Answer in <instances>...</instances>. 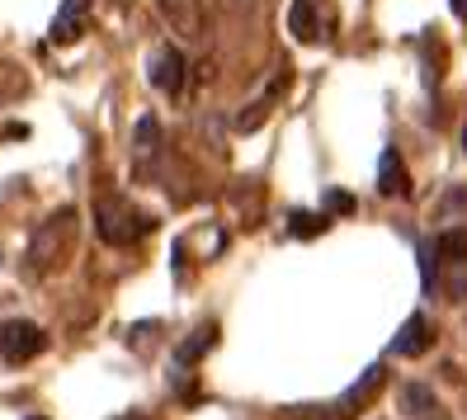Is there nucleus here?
Returning <instances> with one entry per match:
<instances>
[{
	"label": "nucleus",
	"instance_id": "3",
	"mask_svg": "<svg viewBox=\"0 0 467 420\" xmlns=\"http://www.w3.org/2000/svg\"><path fill=\"white\" fill-rule=\"evenodd\" d=\"M43 350H47V331L38 321H24V317L0 321V359L5 363H29Z\"/></svg>",
	"mask_w": 467,
	"mask_h": 420
},
{
	"label": "nucleus",
	"instance_id": "16",
	"mask_svg": "<svg viewBox=\"0 0 467 420\" xmlns=\"http://www.w3.org/2000/svg\"><path fill=\"white\" fill-rule=\"evenodd\" d=\"M265 119H269V100L251 104V114H241V119H236V128H241V132H255V128H260Z\"/></svg>",
	"mask_w": 467,
	"mask_h": 420
},
{
	"label": "nucleus",
	"instance_id": "8",
	"mask_svg": "<svg viewBox=\"0 0 467 420\" xmlns=\"http://www.w3.org/2000/svg\"><path fill=\"white\" fill-rule=\"evenodd\" d=\"M430 321L416 312V317H406V326L397 331V341H392V354H401V359H416V354H425L430 350Z\"/></svg>",
	"mask_w": 467,
	"mask_h": 420
},
{
	"label": "nucleus",
	"instance_id": "21",
	"mask_svg": "<svg viewBox=\"0 0 467 420\" xmlns=\"http://www.w3.org/2000/svg\"><path fill=\"white\" fill-rule=\"evenodd\" d=\"M462 147H467V123H462Z\"/></svg>",
	"mask_w": 467,
	"mask_h": 420
},
{
	"label": "nucleus",
	"instance_id": "22",
	"mask_svg": "<svg viewBox=\"0 0 467 420\" xmlns=\"http://www.w3.org/2000/svg\"><path fill=\"white\" fill-rule=\"evenodd\" d=\"M29 420H43V415H29Z\"/></svg>",
	"mask_w": 467,
	"mask_h": 420
},
{
	"label": "nucleus",
	"instance_id": "19",
	"mask_svg": "<svg viewBox=\"0 0 467 420\" xmlns=\"http://www.w3.org/2000/svg\"><path fill=\"white\" fill-rule=\"evenodd\" d=\"M449 5H453V15H458V19H467V0H449Z\"/></svg>",
	"mask_w": 467,
	"mask_h": 420
},
{
	"label": "nucleus",
	"instance_id": "1",
	"mask_svg": "<svg viewBox=\"0 0 467 420\" xmlns=\"http://www.w3.org/2000/svg\"><path fill=\"white\" fill-rule=\"evenodd\" d=\"M95 227H99V236L109 246H132V241H142V236L156 232V217L142 213L137 204H128L123 194H114V199L104 194V199L95 204Z\"/></svg>",
	"mask_w": 467,
	"mask_h": 420
},
{
	"label": "nucleus",
	"instance_id": "11",
	"mask_svg": "<svg viewBox=\"0 0 467 420\" xmlns=\"http://www.w3.org/2000/svg\"><path fill=\"white\" fill-rule=\"evenodd\" d=\"M401 411H410L416 420L430 415V411H434V392H430L425 383H406V387H401Z\"/></svg>",
	"mask_w": 467,
	"mask_h": 420
},
{
	"label": "nucleus",
	"instance_id": "5",
	"mask_svg": "<svg viewBox=\"0 0 467 420\" xmlns=\"http://www.w3.org/2000/svg\"><path fill=\"white\" fill-rule=\"evenodd\" d=\"M86 19H90V0H62V10L57 19H52V43H76L80 29H86Z\"/></svg>",
	"mask_w": 467,
	"mask_h": 420
},
{
	"label": "nucleus",
	"instance_id": "15",
	"mask_svg": "<svg viewBox=\"0 0 467 420\" xmlns=\"http://www.w3.org/2000/svg\"><path fill=\"white\" fill-rule=\"evenodd\" d=\"M161 142V123L156 119H137V152H156Z\"/></svg>",
	"mask_w": 467,
	"mask_h": 420
},
{
	"label": "nucleus",
	"instance_id": "18",
	"mask_svg": "<svg viewBox=\"0 0 467 420\" xmlns=\"http://www.w3.org/2000/svg\"><path fill=\"white\" fill-rule=\"evenodd\" d=\"M326 213H354V194L331 189V194H326Z\"/></svg>",
	"mask_w": 467,
	"mask_h": 420
},
{
	"label": "nucleus",
	"instance_id": "17",
	"mask_svg": "<svg viewBox=\"0 0 467 420\" xmlns=\"http://www.w3.org/2000/svg\"><path fill=\"white\" fill-rule=\"evenodd\" d=\"M434 241H420V278H425V289H434Z\"/></svg>",
	"mask_w": 467,
	"mask_h": 420
},
{
	"label": "nucleus",
	"instance_id": "6",
	"mask_svg": "<svg viewBox=\"0 0 467 420\" xmlns=\"http://www.w3.org/2000/svg\"><path fill=\"white\" fill-rule=\"evenodd\" d=\"M378 194H388V199H406L410 194V175H406V165L392 147L378 156Z\"/></svg>",
	"mask_w": 467,
	"mask_h": 420
},
{
	"label": "nucleus",
	"instance_id": "9",
	"mask_svg": "<svg viewBox=\"0 0 467 420\" xmlns=\"http://www.w3.org/2000/svg\"><path fill=\"white\" fill-rule=\"evenodd\" d=\"M288 29L297 43H317L321 38V19H317V0H293V15H288Z\"/></svg>",
	"mask_w": 467,
	"mask_h": 420
},
{
	"label": "nucleus",
	"instance_id": "20",
	"mask_svg": "<svg viewBox=\"0 0 467 420\" xmlns=\"http://www.w3.org/2000/svg\"><path fill=\"white\" fill-rule=\"evenodd\" d=\"M420 420H449V415H439V406H434V411H430V415H420Z\"/></svg>",
	"mask_w": 467,
	"mask_h": 420
},
{
	"label": "nucleus",
	"instance_id": "13",
	"mask_svg": "<svg viewBox=\"0 0 467 420\" xmlns=\"http://www.w3.org/2000/svg\"><path fill=\"white\" fill-rule=\"evenodd\" d=\"M331 222H326V213H293L288 217V232L293 236H302V241H312V236H321Z\"/></svg>",
	"mask_w": 467,
	"mask_h": 420
},
{
	"label": "nucleus",
	"instance_id": "14",
	"mask_svg": "<svg viewBox=\"0 0 467 420\" xmlns=\"http://www.w3.org/2000/svg\"><path fill=\"white\" fill-rule=\"evenodd\" d=\"M434 250H439V256H444V260H467V227H453V232H444V236H439L434 241Z\"/></svg>",
	"mask_w": 467,
	"mask_h": 420
},
{
	"label": "nucleus",
	"instance_id": "4",
	"mask_svg": "<svg viewBox=\"0 0 467 420\" xmlns=\"http://www.w3.org/2000/svg\"><path fill=\"white\" fill-rule=\"evenodd\" d=\"M147 80L156 90H166V95H180L184 86V58H180V47H156L151 58H147Z\"/></svg>",
	"mask_w": 467,
	"mask_h": 420
},
{
	"label": "nucleus",
	"instance_id": "12",
	"mask_svg": "<svg viewBox=\"0 0 467 420\" xmlns=\"http://www.w3.org/2000/svg\"><path fill=\"white\" fill-rule=\"evenodd\" d=\"M213 345H217V331H213V326H203V331L194 335V341H184V345L175 350V359H180V363H199Z\"/></svg>",
	"mask_w": 467,
	"mask_h": 420
},
{
	"label": "nucleus",
	"instance_id": "7",
	"mask_svg": "<svg viewBox=\"0 0 467 420\" xmlns=\"http://www.w3.org/2000/svg\"><path fill=\"white\" fill-rule=\"evenodd\" d=\"M382 383H388V369L382 363H373V369H364V378L354 383L345 397H340V415H349V411H359V406H368L378 392H382Z\"/></svg>",
	"mask_w": 467,
	"mask_h": 420
},
{
	"label": "nucleus",
	"instance_id": "2",
	"mask_svg": "<svg viewBox=\"0 0 467 420\" xmlns=\"http://www.w3.org/2000/svg\"><path fill=\"white\" fill-rule=\"evenodd\" d=\"M71 232H76V213H57L47 227L34 236V250H29V265L34 269H57L67 256H71Z\"/></svg>",
	"mask_w": 467,
	"mask_h": 420
},
{
	"label": "nucleus",
	"instance_id": "10",
	"mask_svg": "<svg viewBox=\"0 0 467 420\" xmlns=\"http://www.w3.org/2000/svg\"><path fill=\"white\" fill-rule=\"evenodd\" d=\"M161 15H166L180 34H199V5L194 0H156Z\"/></svg>",
	"mask_w": 467,
	"mask_h": 420
}]
</instances>
